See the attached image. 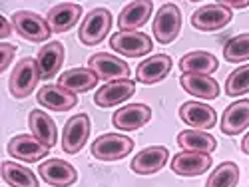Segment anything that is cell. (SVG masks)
Segmentation results:
<instances>
[{
    "label": "cell",
    "mask_w": 249,
    "mask_h": 187,
    "mask_svg": "<svg viewBox=\"0 0 249 187\" xmlns=\"http://www.w3.org/2000/svg\"><path fill=\"white\" fill-rule=\"evenodd\" d=\"M170 70H172V58L168 54H158V56H152V58L142 62L136 70V78H138V82H142V84L150 86V84L161 82L170 74Z\"/></svg>",
    "instance_id": "obj_17"
},
{
    "label": "cell",
    "mask_w": 249,
    "mask_h": 187,
    "mask_svg": "<svg viewBox=\"0 0 249 187\" xmlns=\"http://www.w3.org/2000/svg\"><path fill=\"white\" fill-rule=\"evenodd\" d=\"M219 68V62L213 54L210 52H203V50H196L185 54L179 60V70L183 74H203V76H210Z\"/></svg>",
    "instance_id": "obj_25"
},
{
    "label": "cell",
    "mask_w": 249,
    "mask_h": 187,
    "mask_svg": "<svg viewBox=\"0 0 249 187\" xmlns=\"http://www.w3.org/2000/svg\"><path fill=\"white\" fill-rule=\"evenodd\" d=\"M178 145L183 152H197V153H212L217 148V141L212 134L201 130H185L178 136Z\"/></svg>",
    "instance_id": "obj_27"
},
{
    "label": "cell",
    "mask_w": 249,
    "mask_h": 187,
    "mask_svg": "<svg viewBox=\"0 0 249 187\" xmlns=\"http://www.w3.org/2000/svg\"><path fill=\"white\" fill-rule=\"evenodd\" d=\"M223 58L227 62H235V64L243 60H249V32L233 36L223 48Z\"/></svg>",
    "instance_id": "obj_30"
},
{
    "label": "cell",
    "mask_w": 249,
    "mask_h": 187,
    "mask_svg": "<svg viewBox=\"0 0 249 187\" xmlns=\"http://www.w3.org/2000/svg\"><path fill=\"white\" fill-rule=\"evenodd\" d=\"M134 94H136L134 80H130V78H126V80H114V82H108L106 86H102L96 92L94 102L98 103L100 108H114V106H118V103L130 100Z\"/></svg>",
    "instance_id": "obj_11"
},
{
    "label": "cell",
    "mask_w": 249,
    "mask_h": 187,
    "mask_svg": "<svg viewBox=\"0 0 249 187\" xmlns=\"http://www.w3.org/2000/svg\"><path fill=\"white\" fill-rule=\"evenodd\" d=\"M170 152L163 145H152V148L142 150L134 159H132V171L140 175H150L160 171L165 163H168Z\"/></svg>",
    "instance_id": "obj_18"
},
{
    "label": "cell",
    "mask_w": 249,
    "mask_h": 187,
    "mask_svg": "<svg viewBox=\"0 0 249 187\" xmlns=\"http://www.w3.org/2000/svg\"><path fill=\"white\" fill-rule=\"evenodd\" d=\"M239 181V168L233 161H225L212 171L205 187H235Z\"/></svg>",
    "instance_id": "obj_29"
},
{
    "label": "cell",
    "mask_w": 249,
    "mask_h": 187,
    "mask_svg": "<svg viewBox=\"0 0 249 187\" xmlns=\"http://www.w3.org/2000/svg\"><path fill=\"white\" fill-rule=\"evenodd\" d=\"M2 179L10 187H38L36 175L28 168H22V165H18L14 161L2 163Z\"/></svg>",
    "instance_id": "obj_28"
},
{
    "label": "cell",
    "mask_w": 249,
    "mask_h": 187,
    "mask_svg": "<svg viewBox=\"0 0 249 187\" xmlns=\"http://www.w3.org/2000/svg\"><path fill=\"white\" fill-rule=\"evenodd\" d=\"M249 128V100L233 102L227 106L221 118V132L225 136H237Z\"/></svg>",
    "instance_id": "obj_21"
},
{
    "label": "cell",
    "mask_w": 249,
    "mask_h": 187,
    "mask_svg": "<svg viewBox=\"0 0 249 187\" xmlns=\"http://www.w3.org/2000/svg\"><path fill=\"white\" fill-rule=\"evenodd\" d=\"M212 168V155L210 153H197V152H181L172 159V171L181 177H196L205 173Z\"/></svg>",
    "instance_id": "obj_12"
},
{
    "label": "cell",
    "mask_w": 249,
    "mask_h": 187,
    "mask_svg": "<svg viewBox=\"0 0 249 187\" xmlns=\"http://www.w3.org/2000/svg\"><path fill=\"white\" fill-rule=\"evenodd\" d=\"M12 28L30 42H46L52 34V28L48 26L46 18L38 16L30 10H18L12 14Z\"/></svg>",
    "instance_id": "obj_2"
},
{
    "label": "cell",
    "mask_w": 249,
    "mask_h": 187,
    "mask_svg": "<svg viewBox=\"0 0 249 187\" xmlns=\"http://www.w3.org/2000/svg\"><path fill=\"white\" fill-rule=\"evenodd\" d=\"M82 16V6L80 4H74V2H62V4H56L54 8L48 10V16H46V22L48 26L52 28V32L56 34H62L70 30L72 26H76V22Z\"/></svg>",
    "instance_id": "obj_20"
},
{
    "label": "cell",
    "mask_w": 249,
    "mask_h": 187,
    "mask_svg": "<svg viewBox=\"0 0 249 187\" xmlns=\"http://www.w3.org/2000/svg\"><path fill=\"white\" fill-rule=\"evenodd\" d=\"M88 68L100 78L106 82H114V80H126L130 76V66L128 62H124L108 52H98L94 56H90L88 60Z\"/></svg>",
    "instance_id": "obj_8"
},
{
    "label": "cell",
    "mask_w": 249,
    "mask_h": 187,
    "mask_svg": "<svg viewBox=\"0 0 249 187\" xmlns=\"http://www.w3.org/2000/svg\"><path fill=\"white\" fill-rule=\"evenodd\" d=\"M64 46L62 42H48L40 48L36 62H38V68H40V76L42 80H50L52 76H56L64 64Z\"/></svg>",
    "instance_id": "obj_22"
},
{
    "label": "cell",
    "mask_w": 249,
    "mask_h": 187,
    "mask_svg": "<svg viewBox=\"0 0 249 187\" xmlns=\"http://www.w3.org/2000/svg\"><path fill=\"white\" fill-rule=\"evenodd\" d=\"M181 30V12L176 4L168 2L154 18V36L160 44H172Z\"/></svg>",
    "instance_id": "obj_7"
},
{
    "label": "cell",
    "mask_w": 249,
    "mask_h": 187,
    "mask_svg": "<svg viewBox=\"0 0 249 187\" xmlns=\"http://www.w3.org/2000/svg\"><path fill=\"white\" fill-rule=\"evenodd\" d=\"M152 12H154V4L150 0H136V2H130L124 6V10L118 16V28L122 32H134L148 22Z\"/></svg>",
    "instance_id": "obj_15"
},
{
    "label": "cell",
    "mask_w": 249,
    "mask_h": 187,
    "mask_svg": "<svg viewBox=\"0 0 249 187\" xmlns=\"http://www.w3.org/2000/svg\"><path fill=\"white\" fill-rule=\"evenodd\" d=\"M98 80L100 78L90 68H72L62 76H58V86L66 88L74 94H82V92H88V90L96 88Z\"/></svg>",
    "instance_id": "obj_24"
},
{
    "label": "cell",
    "mask_w": 249,
    "mask_h": 187,
    "mask_svg": "<svg viewBox=\"0 0 249 187\" xmlns=\"http://www.w3.org/2000/svg\"><path fill=\"white\" fill-rule=\"evenodd\" d=\"M112 28V14L110 10L106 8H94L92 12L86 14L84 22L80 26V32H78V38L82 44L86 46H96L100 44L104 38L108 36Z\"/></svg>",
    "instance_id": "obj_3"
},
{
    "label": "cell",
    "mask_w": 249,
    "mask_h": 187,
    "mask_svg": "<svg viewBox=\"0 0 249 187\" xmlns=\"http://www.w3.org/2000/svg\"><path fill=\"white\" fill-rule=\"evenodd\" d=\"M110 46L114 52L122 54V56H128V58H142L152 52L154 44H152V38L148 34H143L140 30L134 32H116L110 38Z\"/></svg>",
    "instance_id": "obj_5"
},
{
    "label": "cell",
    "mask_w": 249,
    "mask_h": 187,
    "mask_svg": "<svg viewBox=\"0 0 249 187\" xmlns=\"http://www.w3.org/2000/svg\"><path fill=\"white\" fill-rule=\"evenodd\" d=\"M38 103H42L44 108H50L54 112H66V110H72L76 103H78V98L74 92L62 88V86H54V84H48L44 86L42 90L38 92Z\"/></svg>",
    "instance_id": "obj_19"
},
{
    "label": "cell",
    "mask_w": 249,
    "mask_h": 187,
    "mask_svg": "<svg viewBox=\"0 0 249 187\" xmlns=\"http://www.w3.org/2000/svg\"><path fill=\"white\" fill-rule=\"evenodd\" d=\"M241 150H243V153H247L249 155V134L243 137V141H241Z\"/></svg>",
    "instance_id": "obj_35"
},
{
    "label": "cell",
    "mask_w": 249,
    "mask_h": 187,
    "mask_svg": "<svg viewBox=\"0 0 249 187\" xmlns=\"http://www.w3.org/2000/svg\"><path fill=\"white\" fill-rule=\"evenodd\" d=\"M38 173L46 183L54 185V187H68L72 183H76L78 173L74 170V165H70L64 159H48L38 168Z\"/></svg>",
    "instance_id": "obj_14"
},
{
    "label": "cell",
    "mask_w": 249,
    "mask_h": 187,
    "mask_svg": "<svg viewBox=\"0 0 249 187\" xmlns=\"http://www.w3.org/2000/svg\"><path fill=\"white\" fill-rule=\"evenodd\" d=\"M90 136V118L86 114H78L70 118L64 126V136H62V150L74 155L86 145Z\"/></svg>",
    "instance_id": "obj_9"
},
{
    "label": "cell",
    "mask_w": 249,
    "mask_h": 187,
    "mask_svg": "<svg viewBox=\"0 0 249 187\" xmlns=\"http://www.w3.org/2000/svg\"><path fill=\"white\" fill-rule=\"evenodd\" d=\"M0 52H2V62H0V72H6V68L10 66V62H12V58H14V54H16V46H12V44H0Z\"/></svg>",
    "instance_id": "obj_32"
},
{
    "label": "cell",
    "mask_w": 249,
    "mask_h": 187,
    "mask_svg": "<svg viewBox=\"0 0 249 187\" xmlns=\"http://www.w3.org/2000/svg\"><path fill=\"white\" fill-rule=\"evenodd\" d=\"M249 92V64L233 70L230 76H227L225 82V94L227 96H241Z\"/></svg>",
    "instance_id": "obj_31"
},
{
    "label": "cell",
    "mask_w": 249,
    "mask_h": 187,
    "mask_svg": "<svg viewBox=\"0 0 249 187\" xmlns=\"http://www.w3.org/2000/svg\"><path fill=\"white\" fill-rule=\"evenodd\" d=\"M134 150V139L120 134H104L92 143V155L100 161H116Z\"/></svg>",
    "instance_id": "obj_4"
},
{
    "label": "cell",
    "mask_w": 249,
    "mask_h": 187,
    "mask_svg": "<svg viewBox=\"0 0 249 187\" xmlns=\"http://www.w3.org/2000/svg\"><path fill=\"white\" fill-rule=\"evenodd\" d=\"M181 88L201 100H215L219 96V84L212 76H203V74H183L179 78Z\"/></svg>",
    "instance_id": "obj_23"
},
{
    "label": "cell",
    "mask_w": 249,
    "mask_h": 187,
    "mask_svg": "<svg viewBox=\"0 0 249 187\" xmlns=\"http://www.w3.org/2000/svg\"><path fill=\"white\" fill-rule=\"evenodd\" d=\"M0 28H2V30H0V38H8L10 36V32H12V26H10V22H8V20L2 16V18H0Z\"/></svg>",
    "instance_id": "obj_33"
},
{
    "label": "cell",
    "mask_w": 249,
    "mask_h": 187,
    "mask_svg": "<svg viewBox=\"0 0 249 187\" xmlns=\"http://www.w3.org/2000/svg\"><path fill=\"white\" fill-rule=\"evenodd\" d=\"M223 6H227V8H245V6H249V0H243V2H239V0H237V2H235V0H225V2H221Z\"/></svg>",
    "instance_id": "obj_34"
},
{
    "label": "cell",
    "mask_w": 249,
    "mask_h": 187,
    "mask_svg": "<svg viewBox=\"0 0 249 187\" xmlns=\"http://www.w3.org/2000/svg\"><path fill=\"white\" fill-rule=\"evenodd\" d=\"M28 126H30L32 136L36 139H40L44 145H48V148H54L56 145V137H58L56 123L52 121V118L46 112L32 110L30 116H28Z\"/></svg>",
    "instance_id": "obj_26"
},
{
    "label": "cell",
    "mask_w": 249,
    "mask_h": 187,
    "mask_svg": "<svg viewBox=\"0 0 249 187\" xmlns=\"http://www.w3.org/2000/svg\"><path fill=\"white\" fill-rule=\"evenodd\" d=\"M40 80H42V76H40L38 62L34 58H22L16 64V68L12 70V76H10V82H8L10 94L16 100L28 98L36 90Z\"/></svg>",
    "instance_id": "obj_1"
},
{
    "label": "cell",
    "mask_w": 249,
    "mask_h": 187,
    "mask_svg": "<svg viewBox=\"0 0 249 187\" xmlns=\"http://www.w3.org/2000/svg\"><path fill=\"white\" fill-rule=\"evenodd\" d=\"M8 153L14 159L20 161H26V163H34L38 159H42L44 155L50 153V148L44 145L40 139H36L34 136H26V134H20L14 136L8 143Z\"/></svg>",
    "instance_id": "obj_10"
},
{
    "label": "cell",
    "mask_w": 249,
    "mask_h": 187,
    "mask_svg": "<svg viewBox=\"0 0 249 187\" xmlns=\"http://www.w3.org/2000/svg\"><path fill=\"white\" fill-rule=\"evenodd\" d=\"M150 118H152V110L146 103H130L126 108H120L114 114L112 121L122 132H134V130H140L142 126H146Z\"/></svg>",
    "instance_id": "obj_16"
},
{
    "label": "cell",
    "mask_w": 249,
    "mask_h": 187,
    "mask_svg": "<svg viewBox=\"0 0 249 187\" xmlns=\"http://www.w3.org/2000/svg\"><path fill=\"white\" fill-rule=\"evenodd\" d=\"M231 18H233V12L230 8L223 6L221 2H213V4H205L197 8L192 14V26L201 32H213L227 26L231 22Z\"/></svg>",
    "instance_id": "obj_6"
},
{
    "label": "cell",
    "mask_w": 249,
    "mask_h": 187,
    "mask_svg": "<svg viewBox=\"0 0 249 187\" xmlns=\"http://www.w3.org/2000/svg\"><path fill=\"white\" fill-rule=\"evenodd\" d=\"M179 118L183 123H188L194 130H212L217 121V114L213 108H210L207 103L199 102H185L179 108Z\"/></svg>",
    "instance_id": "obj_13"
}]
</instances>
